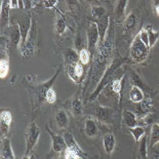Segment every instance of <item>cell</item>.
<instances>
[{
  "instance_id": "obj_1",
  "label": "cell",
  "mask_w": 159,
  "mask_h": 159,
  "mask_svg": "<svg viewBox=\"0 0 159 159\" xmlns=\"http://www.w3.org/2000/svg\"><path fill=\"white\" fill-rule=\"evenodd\" d=\"M113 43H114V31L111 28L108 31L106 39L102 45L98 47L97 56L94 57V61L91 66L90 73L89 78L91 85H98L102 79L105 71L107 70L108 66L110 65V59L113 50Z\"/></svg>"
},
{
  "instance_id": "obj_2",
  "label": "cell",
  "mask_w": 159,
  "mask_h": 159,
  "mask_svg": "<svg viewBox=\"0 0 159 159\" xmlns=\"http://www.w3.org/2000/svg\"><path fill=\"white\" fill-rule=\"evenodd\" d=\"M125 63V60L124 59H121V57H118V59H114L112 61V63L108 66L107 70L105 71L104 75L102 77V79L99 82V84L96 86L94 89L93 93L90 94L89 97V102H93V101L97 100L98 97L102 93V91L106 89V87L109 85V84L112 82V80L114 79L115 75H116L118 69L121 68V66L123 65Z\"/></svg>"
},
{
  "instance_id": "obj_3",
  "label": "cell",
  "mask_w": 159,
  "mask_h": 159,
  "mask_svg": "<svg viewBox=\"0 0 159 159\" xmlns=\"http://www.w3.org/2000/svg\"><path fill=\"white\" fill-rule=\"evenodd\" d=\"M40 138V128L35 121H32L26 128L25 131V142H26V152L25 155L32 154L33 149L38 143Z\"/></svg>"
},
{
  "instance_id": "obj_4",
  "label": "cell",
  "mask_w": 159,
  "mask_h": 159,
  "mask_svg": "<svg viewBox=\"0 0 159 159\" xmlns=\"http://www.w3.org/2000/svg\"><path fill=\"white\" fill-rule=\"evenodd\" d=\"M149 47L145 45L142 40L140 39V36L137 35L134 38L133 42L130 45V57L136 63H142L146 61L147 57L149 55Z\"/></svg>"
},
{
  "instance_id": "obj_5",
  "label": "cell",
  "mask_w": 159,
  "mask_h": 159,
  "mask_svg": "<svg viewBox=\"0 0 159 159\" xmlns=\"http://www.w3.org/2000/svg\"><path fill=\"white\" fill-rule=\"evenodd\" d=\"M61 69H57L56 71L55 75H53L52 78L48 79L47 81L43 83H40V84H37L36 86H34L32 89V94L34 97V101L37 103H42L43 101H45V96H46V93L48 91L49 89H52V85L53 84V82L56 81L57 75H59Z\"/></svg>"
},
{
  "instance_id": "obj_6",
  "label": "cell",
  "mask_w": 159,
  "mask_h": 159,
  "mask_svg": "<svg viewBox=\"0 0 159 159\" xmlns=\"http://www.w3.org/2000/svg\"><path fill=\"white\" fill-rule=\"evenodd\" d=\"M86 38H87V49L93 52L97 48L100 42V34L97 24L90 20L89 26L86 30Z\"/></svg>"
},
{
  "instance_id": "obj_7",
  "label": "cell",
  "mask_w": 159,
  "mask_h": 159,
  "mask_svg": "<svg viewBox=\"0 0 159 159\" xmlns=\"http://www.w3.org/2000/svg\"><path fill=\"white\" fill-rule=\"evenodd\" d=\"M35 48H36V27L34 24H32V29L28 36V39L21 46L22 56L25 57H32L35 53Z\"/></svg>"
},
{
  "instance_id": "obj_8",
  "label": "cell",
  "mask_w": 159,
  "mask_h": 159,
  "mask_svg": "<svg viewBox=\"0 0 159 159\" xmlns=\"http://www.w3.org/2000/svg\"><path fill=\"white\" fill-rule=\"evenodd\" d=\"M152 108H153V102H152L151 98H146L142 101V102L134 104V111L133 112L137 115L138 118H142L144 119L149 113H151Z\"/></svg>"
},
{
  "instance_id": "obj_9",
  "label": "cell",
  "mask_w": 159,
  "mask_h": 159,
  "mask_svg": "<svg viewBox=\"0 0 159 159\" xmlns=\"http://www.w3.org/2000/svg\"><path fill=\"white\" fill-rule=\"evenodd\" d=\"M46 130L49 134L50 139H52V149L55 153H63L67 149V145L65 142V139L63 136L55 134L50 128L46 125Z\"/></svg>"
},
{
  "instance_id": "obj_10",
  "label": "cell",
  "mask_w": 159,
  "mask_h": 159,
  "mask_svg": "<svg viewBox=\"0 0 159 159\" xmlns=\"http://www.w3.org/2000/svg\"><path fill=\"white\" fill-rule=\"evenodd\" d=\"M93 22L97 24L98 29H99V34H100V42H99V46L102 45L105 39H106V36L108 34V31H109L110 28V16H105L103 18L98 19V20H91Z\"/></svg>"
},
{
  "instance_id": "obj_11",
  "label": "cell",
  "mask_w": 159,
  "mask_h": 159,
  "mask_svg": "<svg viewBox=\"0 0 159 159\" xmlns=\"http://www.w3.org/2000/svg\"><path fill=\"white\" fill-rule=\"evenodd\" d=\"M12 122V114L8 110H2L0 113V133L3 138L7 136Z\"/></svg>"
},
{
  "instance_id": "obj_12",
  "label": "cell",
  "mask_w": 159,
  "mask_h": 159,
  "mask_svg": "<svg viewBox=\"0 0 159 159\" xmlns=\"http://www.w3.org/2000/svg\"><path fill=\"white\" fill-rule=\"evenodd\" d=\"M63 137H64V139H65L67 149H69V150L74 152L76 155H78L81 159H83L84 157H85V153H84L82 149L80 148L79 145L77 144V142L75 141V139H74L73 134H71L70 131H67V133H65Z\"/></svg>"
},
{
  "instance_id": "obj_13",
  "label": "cell",
  "mask_w": 159,
  "mask_h": 159,
  "mask_svg": "<svg viewBox=\"0 0 159 159\" xmlns=\"http://www.w3.org/2000/svg\"><path fill=\"white\" fill-rule=\"evenodd\" d=\"M112 114H113L112 109L107 108V107H103V106L96 107L94 113H93L97 119H99L100 121H102V122H109L111 120V118H112Z\"/></svg>"
},
{
  "instance_id": "obj_14",
  "label": "cell",
  "mask_w": 159,
  "mask_h": 159,
  "mask_svg": "<svg viewBox=\"0 0 159 159\" xmlns=\"http://www.w3.org/2000/svg\"><path fill=\"white\" fill-rule=\"evenodd\" d=\"M55 120L57 127L61 128V129H64V128H67L69 126V116L64 109H59L57 111L55 114Z\"/></svg>"
},
{
  "instance_id": "obj_15",
  "label": "cell",
  "mask_w": 159,
  "mask_h": 159,
  "mask_svg": "<svg viewBox=\"0 0 159 159\" xmlns=\"http://www.w3.org/2000/svg\"><path fill=\"white\" fill-rule=\"evenodd\" d=\"M1 159H16L13 154L11 143L8 138L2 139L1 144Z\"/></svg>"
},
{
  "instance_id": "obj_16",
  "label": "cell",
  "mask_w": 159,
  "mask_h": 159,
  "mask_svg": "<svg viewBox=\"0 0 159 159\" xmlns=\"http://www.w3.org/2000/svg\"><path fill=\"white\" fill-rule=\"evenodd\" d=\"M115 145H116V141H115V137L112 133H108L104 134L103 137V146L105 151L108 155H111L113 153Z\"/></svg>"
},
{
  "instance_id": "obj_17",
  "label": "cell",
  "mask_w": 159,
  "mask_h": 159,
  "mask_svg": "<svg viewBox=\"0 0 159 159\" xmlns=\"http://www.w3.org/2000/svg\"><path fill=\"white\" fill-rule=\"evenodd\" d=\"M128 1L127 0H119L116 3L115 6V19L118 23H122L123 20H125V9H126Z\"/></svg>"
},
{
  "instance_id": "obj_18",
  "label": "cell",
  "mask_w": 159,
  "mask_h": 159,
  "mask_svg": "<svg viewBox=\"0 0 159 159\" xmlns=\"http://www.w3.org/2000/svg\"><path fill=\"white\" fill-rule=\"evenodd\" d=\"M122 119L123 123L127 128H133L137 126L138 124V117L133 111L130 110H125L122 114Z\"/></svg>"
},
{
  "instance_id": "obj_19",
  "label": "cell",
  "mask_w": 159,
  "mask_h": 159,
  "mask_svg": "<svg viewBox=\"0 0 159 159\" xmlns=\"http://www.w3.org/2000/svg\"><path fill=\"white\" fill-rule=\"evenodd\" d=\"M79 63V55L74 48H68L65 52V66H76Z\"/></svg>"
},
{
  "instance_id": "obj_20",
  "label": "cell",
  "mask_w": 159,
  "mask_h": 159,
  "mask_svg": "<svg viewBox=\"0 0 159 159\" xmlns=\"http://www.w3.org/2000/svg\"><path fill=\"white\" fill-rule=\"evenodd\" d=\"M84 133L87 137L93 138L98 134V125L96 120L93 118H86L85 122H84Z\"/></svg>"
},
{
  "instance_id": "obj_21",
  "label": "cell",
  "mask_w": 159,
  "mask_h": 159,
  "mask_svg": "<svg viewBox=\"0 0 159 159\" xmlns=\"http://www.w3.org/2000/svg\"><path fill=\"white\" fill-rule=\"evenodd\" d=\"M138 23V15L136 12H130L124 20V33H130L136 29Z\"/></svg>"
},
{
  "instance_id": "obj_22",
  "label": "cell",
  "mask_w": 159,
  "mask_h": 159,
  "mask_svg": "<svg viewBox=\"0 0 159 159\" xmlns=\"http://www.w3.org/2000/svg\"><path fill=\"white\" fill-rule=\"evenodd\" d=\"M11 42L16 47H21L22 44V34L21 30H20L19 24H13L11 26Z\"/></svg>"
},
{
  "instance_id": "obj_23",
  "label": "cell",
  "mask_w": 159,
  "mask_h": 159,
  "mask_svg": "<svg viewBox=\"0 0 159 159\" xmlns=\"http://www.w3.org/2000/svg\"><path fill=\"white\" fill-rule=\"evenodd\" d=\"M11 1L4 0L1 2V26L6 27L9 22V11H11Z\"/></svg>"
},
{
  "instance_id": "obj_24",
  "label": "cell",
  "mask_w": 159,
  "mask_h": 159,
  "mask_svg": "<svg viewBox=\"0 0 159 159\" xmlns=\"http://www.w3.org/2000/svg\"><path fill=\"white\" fill-rule=\"evenodd\" d=\"M130 83L133 86H137L139 89H141L144 93H145V90H148V91L151 90L147 84L143 81V79L141 78V76L139 75L138 73L134 72V71H131V73H130Z\"/></svg>"
},
{
  "instance_id": "obj_25",
  "label": "cell",
  "mask_w": 159,
  "mask_h": 159,
  "mask_svg": "<svg viewBox=\"0 0 159 159\" xmlns=\"http://www.w3.org/2000/svg\"><path fill=\"white\" fill-rule=\"evenodd\" d=\"M145 93L141 89H139L137 86H131V89L129 90V93H128V97H129V100L134 104H138L142 102L145 99Z\"/></svg>"
},
{
  "instance_id": "obj_26",
  "label": "cell",
  "mask_w": 159,
  "mask_h": 159,
  "mask_svg": "<svg viewBox=\"0 0 159 159\" xmlns=\"http://www.w3.org/2000/svg\"><path fill=\"white\" fill-rule=\"evenodd\" d=\"M124 74L122 73L119 77H114V79L111 82V89L112 91L118 96V99L120 100V94H121V90H122V84H123V78H124Z\"/></svg>"
},
{
  "instance_id": "obj_27",
  "label": "cell",
  "mask_w": 159,
  "mask_h": 159,
  "mask_svg": "<svg viewBox=\"0 0 159 159\" xmlns=\"http://www.w3.org/2000/svg\"><path fill=\"white\" fill-rule=\"evenodd\" d=\"M145 29H146L148 36H149V48H152V47L156 44L157 40L159 39V32L155 31L153 26H151V25H147Z\"/></svg>"
},
{
  "instance_id": "obj_28",
  "label": "cell",
  "mask_w": 159,
  "mask_h": 159,
  "mask_svg": "<svg viewBox=\"0 0 159 159\" xmlns=\"http://www.w3.org/2000/svg\"><path fill=\"white\" fill-rule=\"evenodd\" d=\"M70 109L75 116H78L82 113V102L79 97H75L70 102Z\"/></svg>"
},
{
  "instance_id": "obj_29",
  "label": "cell",
  "mask_w": 159,
  "mask_h": 159,
  "mask_svg": "<svg viewBox=\"0 0 159 159\" xmlns=\"http://www.w3.org/2000/svg\"><path fill=\"white\" fill-rule=\"evenodd\" d=\"M66 29H67L66 20H65V18H64V16L60 13V15L57 16L56 24H55V31H56L57 34L63 35L64 33L66 32Z\"/></svg>"
},
{
  "instance_id": "obj_30",
  "label": "cell",
  "mask_w": 159,
  "mask_h": 159,
  "mask_svg": "<svg viewBox=\"0 0 159 159\" xmlns=\"http://www.w3.org/2000/svg\"><path fill=\"white\" fill-rule=\"evenodd\" d=\"M159 144V124H152L151 134H150V148H153Z\"/></svg>"
},
{
  "instance_id": "obj_31",
  "label": "cell",
  "mask_w": 159,
  "mask_h": 159,
  "mask_svg": "<svg viewBox=\"0 0 159 159\" xmlns=\"http://www.w3.org/2000/svg\"><path fill=\"white\" fill-rule=\"evenodd\" d=\"M128 130H129V133L133 134L136 143H139L141 139L145 136V128L142 126H138L137 125V126H134L133 128H128Z\"/></svg>"
},
{
  "instance_id": "obj_32",
  "label": "cell",
  "mask_w": 159,
  "mask_h": 159,
  "mask_svg": "<svg viewBox=\"0 0 159 159\" xmlns=\"http://www.w3.org/2000/svg\"><path fill=\"white\" fill-rule=\"evenodd\" d=\"M78 55H79V62L82 64L83 66L89 65L91 59V52L87 48H83L78 52Z\"/></svg>"
},
{
  "instance_id": "obj_33",
  "label": "cell",
  "mask_w": 159,
  "mask_h": 159,
  "mask_svg": "<svg viewBox=\"0 0 159 159\" xmlns=\"http://www.w3.org/2000/svg\"><path fill=\"white\" fill-rule=\"evenodd\" d=\"M9 72V62L7 59H1L0 61V77L3 78H6V76L8 75Z\"/></svg>"
},
{
  "instance_id": "obj_34",
  "label": "cell",
  "mask_w": 159,
  "mask_h": 159,
  "mask_svg": "<svg viewBox=\"0 0 159 159\" xmlns=\"http://www.w3.org/2000/svg\"><path fill=\"white\" fill-rule=\"evenodd\" d=\"M91 15L93 16V18L96 20L101 19L106 16V9H105L104 6H101V5L93 6V8H91Z\"/></svg>"
},
{
  "instance_id": "obj_35",
  "label": "cell",
  "mask_w": 159,
  "mask_h": 159,
  "mask_svg": "<svg viewBox=\"0 0 159 159\" xmlns=\"http://www.w3.org/2000/svg\"><path fill=\"white\" fill-rule=\"evenodd\" d=\"M140 154L143 159H148V145H147V137L144 136L143 140L140 145Z\"/></svg>"
},
{
  "instance_id": "obj_36",
  "label": "cell",
  "mask_w": 159,
  "mask_h": 159,
  "mask_svg": "<svg viewBox=\"0 0 159 159\" xmlns=\"http://www.w3.org/2000/svg\"><path fill=\"white\" fill-rule=\"evenodd\" d=\"M45 102L48 103V104H55L57 102V93H56V90L52 89H49L48 91L46 93V96H45Z\"/></svg>"
},
{
  "instance_id": "obj_37",
  "label": "cell",
  "mask_w": 159,
  "mask_h": 159,
  "mask_svg": "<svg viewBox=\"0 0 159 159\" xmlns=\"http://www.w3.org/2000/svg\"><path fill=\"white\" fill-rule=\"evenodd\" d=\"M75 47L77 49L80 50L81 49H83L84 47H83V43H84V39H83V37H82V35L80 34V33H78V34H77V36H76V38H75Z\"/></svg>"
},
{
  "instance_id": "obj_38",
  "label": "cell",
  "mask_w": 159,
  "mask_h": 159,
  "mask_svg": "<svg viewBox=\"0 0 159 159\" xmlns=\"http://www.w3.org/2000/svg\"><path fill=\"white\" fill-rule=\"evenodd\" d=\"M138 35L140 36V39L142 40V42L149 47V36H148V33L146 31V29H142Z\"/></svg>"
},
{
  "instance_id": "obj_39",
  "label": "cell",
  "mask_w": 159,
  "mask_h": 159,
  "mask_svg": "<svg viewBox=\"0 0 159 159\" xmlns=\"http://www.w3.org/2000/svg\"><path fill=\"white\" fill-rule=\"evenodd\" d=\"M63 156H64V159H80L78 155H76L74 152L69 150V149H66V150L63 152Z\"/></svg>"
},
{
  "instance_id": "obj_40",
  "label": "cell",
  "mask_w": 159,
  "mask_h": 159,
  "mask_svg": "<svg viewBox=\"0 0 159 159\" xmlns=\"http://www.w3.org/2000/svg\"><path fill=\"white\" fill-rule=\"evenodd\" d=\"M57 3V0H46V1L43 2V5H44V7L46 8H52Z\"/></svg>"
},
{
  "instance_id": "obj_41",
  "label": "cell",
  "mask_w": 159,
  "mask_h": 159,
  "mask_svg": "<svg viewBox=\"0 0 159 159\" xmlns=\"http://www.w3.org/2000/svg\"><path fill=\"white\" fill-rule=\"evenodd\" d=\"M151 159H159V149H154L151 152Z\"/></svg>"
},
{
  "instance_id": "obj_42",
  "label": "cell",
  "mask_w": 159,
  "mask_h": 159,
  "mask_svg": "<svg viewBox=\"0 0 159 159\" xmlns=\"http://www.w3.org/2000/svg\"><path fill=\"white\" fill-rule=\"evenodd\" d=\"M153 7L155 13L159 16V0H156V1H153Z\"/></svg>"
},
{
  "instance_id": "obj_43",
  "label": "cell",
  "mask_w": 159,
  "mask_h": 159,
  "mask_svg": "<svg viewBox=\"0 0 159 159\" xmlns=\"http://www.w3.org/2000/svg\"><path fill=\"white\" fill-rule=\"evenodd\" d=\"M11 8H19V1L18 0H11Z\"/></svg>"
},
{
  "instance_id": "obj_44",
  "label": "cell",
  "mask_w": 159,
  "mask_h": 159,
  "mask_svg": "<svg viewBox=\"0 0 159 159\" xmlns=\"http://www.w3.org/2000/svg\"><path fill=\"white\" fill-rule=\"evenodd\" d=\"M22 159H36L34 154H30V155H24Z\"/></svg>"
},
{
  "instance_id": "obj_45",
  "label": "cell",
  "mask_w": 159,
  "mask_h": 159,
  "mask_svg": "<svg viewBox=\"0 0 159 159\" xmlns=\"http://www.w3.org/2000/svg\"><path fill=\"white\" fill-rule=\"evenodd\" d=\"M60 159H64V156H61V157H60Z\"/></svg>"
},
{
  "instance_id": "obj_46",
  "label": "cell",
  "mask_w": 159,
  "mask_h": 159,
  "mask_svg": "<svg viewBox=\"0 0 159 159\" xmlns=\"http://www.w3.org/2000/svg\"><path fill=\"white\" fill-rule=\"evenodd\" d=\"M80 159H81V158H80Z\"/></svg>"
}]
</instances>
